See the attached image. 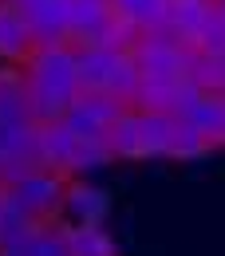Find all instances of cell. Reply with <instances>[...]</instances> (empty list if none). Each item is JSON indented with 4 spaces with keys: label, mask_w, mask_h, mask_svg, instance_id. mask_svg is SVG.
<instances>
[{
    "label": "cell",
    "mask_w": 225,
    "mask_h": 256,
    "mask_svg": "<svg viewBox=\"0 0 225 256\" xmlns=\"http://www.w3.org/2000/svg\"><path fill=\"white\" fill-rule=\"evenodd\" d=\"M213 16V0H174L166 4V28L178 32L186 44L201 32V24Z\"/></svg>",
    "instance_id": "15"
},
{
    "label": "cell",
    "mask_w": 225,
    "mask_h": 256,
    "mask_svg": "<svg viewBox=\"0 0 225 256\" xmlns=\"http://www.w3.org/2000/svg\"><path fill=\"white\" fill-rule=\"evenodd\" d=\"M170 4H174V0H170Z\"/></svg>",
    "instance_id": "28"
},
{
    "label": "cell",
    "mask_w": 225,
    "mask_h": 256,
    "mask_svg": "<svg viewBox=\"0 0 225 256\" xmlns=\"http://www.w3.org/2000/svg\"><path fill=\"white\" fill-rule=\"evenodd\" d=\"M36 228V221L8 197V193L0 190V248H12V244H20L28 232Z\"/></svg>",
    "instance_id": "18"
},
{
    "label": "cell",
    "mask_w": 225,
    "mask_h": 256,
    "mask_svg": "<svg viewBox=\"0 0 225 256\" xmlns=\"http://www.w3.org/2000/svg\"><path fill=\"white\" fill-rule=\"evenodd\" d=\"M36 48H60L67 44V0H40L24 16Z\"/></svg>",
    "instance_id": "9"
},
{
    "label": "cell",
    "mask_w": 225,
    "mask_h": 256,
    "mask_svg": "<svg viewBox=\"0 0 225 256\" xmlns=\"http://www.w3.org/2000/svg\"><path fill=\"white\" fill-rule=\"evenodd\" d=\"M213 8H217V12L225 16V0H213Z\"/></svg>",
    "instance_id": "26"
},
{
    "label": "cell",
    "mask_w": 225,
    "mask_h": 256,
    "mask_svg": "<svg viewBox=\"0 0 225 256\" xmlns=\"http://www.w3.org/2000/svg\"><path fill=\"white\" fill-rule=\"evenodd\" d=\"M60 232H64V244L71 256H119L115 240L107 236L103 224H75V221H60Z\"/></svg>",
    "instance_id": "12"
},
{
    "label": "cell",
    "mask_w": 225,
    "mask_h": 256,
    "mask_svg": "<svg viewBox=\"0 0 225 256\" xmlns=\"http://www.w3.org/2000/svg\"><path fill=\"white\" fill-rule=\"evenodd\" d=\"M36 52L32 32H28V20L12 8V4H0V60L8 67H24V60Z\"/></svg>",
    "instance_id": "10"
},
{
    "label": "cell",
    "mask_w": 225,
    "mask_h": 256,
    "mask_svg": "<svg viewBox=\"0 0 225 256\" xmlns=\"http://www.w3.org/2000/svg\"><path fill=\"white\" fill-rule=\"evenodd\" d=\"M193 87L186 79H142L130 98V110H150V114H174L178 102L190 95Z\"/></svg>",
    "instance_id": "8"
},
{
    "label": "cell",
    "mask_w": 225,
    "mask_h": 256,
    "mask_svg": "<svg viewBox=\"0 0 225 256\" xmlns=\"http://www.w3.org/2000/svg\"><path fill=\"white\" fill-rule=\"evenodd\" d=\"M123 110H127V102H119V98L107 95V91H83L67 106L60 126L71 130L75 138H103L107 130L123 118Z\"/></svg>",
    "instance_id": "3"
},
{
    "label": "cell",
    "mask_w": 225,
    "mask_h": 256,
    "mask_svg": "<svg viewBox=\"0 0 225 256\" xmlns=\"http://www.w3.org/2000/svg\"><path fill=\"white\" fill-rule=\"evenodd\" d=\"M166 4L170 0H115V12L127 20L130 28L150 32V28L166 24Z\"/></svg>",
    "instance_id": "19"
},
{
    "label": "cell",
    "mask_w": 225,
    "mask_h": 256,
    "mask_svg": "<svg viewBox=\"0 0 225 256\" xmlns=\"http://www.w3.org/2000/svg\"><path fill=\"white\" fill-rule=\"evenodd\" d=\"M111 150H107V142L103 138H75V154H71V178H79V174H91L99 166H111Z\"/></svg>",
    "instance_id": "21"
},
{
    "label": "cell",
    "mask_w": 225,
    "mask_h": 256,
    "mask_svg": "<svg viewBox=\"0 0 225 256\" xmlns=\"http://www.w3.org/2000/svg\"><path fill=\"white\" fill-rule=\"evenodd\" d=\"M67 182H71V178H64V174H52V170L32 166L24 178H16L4 193H8V197H12L36 224H56L60 217H64Z\"/></svg>",
    "instance_id": "2"
},
{
    "label": "cell",
    "mask_w": 225,
    "mask_h": 256,
    "mask_svg": "<svg viewBox=\"0 0 225 256\" xmlns=\"http://www.w3.org/2000/svg\"><path fill=\"white\" fill-rule=\"evenodd\" d=\"M0 162L36 166V126L32 122H0Z\"/></svg>",
    "instance_id": "17"
},
{
    "label": "cell",
    "mask_w": 225,
    "mask_h": 256,
    "mask_svg": "<svg viewBox=\"0 0 225 256\" xmlns=\"http://www.w3.org/2000/svg\"><path fill=\"white\" fill-rule=\"evenodd\" d=\"M138 126H142V158H170V142H174L178 118L174 114L138 110Z\"/></svg>",
    "instance_id": "16"
},
{
    "label": "cell",
    "mask_w": 225,
    "mask_h": 256,
    "mask_svg": "<svg viewBox=\"0 0 225 256\" xmlns=\"http://www.w3.org/2000/svg\"><path fill=\"white\" fill-rule=\"evenodd\" d=\"M123 52L103 48V44H83L75 48V75H79V91H103L111 71L119 67Z\"/></svg>",
    "instance_id": "7"
},
{
    "label": "cell",
    "mask_w": 225,
    "mask_h": 256,
    "mask_svg": "<svg viewBox=\"0 0 225 256\" xmlns=\"http://www.w3.org/2000/svg\"><path fill=\"white\" fill-rule=\"evenodd\" d=\"M205 154H213V146H209L197 130H190V126L178 122L174 142H170V158H174V162H197V158H205Z\"/></svg>",
    "instance_id": "23"
},
{
    "label": "cell",
    "mask_w": 225,
    "mask_h": 256,
    "mask_svg": "<svg viewBox=\"0 0 225 256\" xmlns=\"http://www.w3.org/2000/svg\"><path fill=\"white\" fill-rule=\"evenodd\" d=\"M190 48L197 56H225V16L213 8V16L201 24V32L190 40Z\"/></svg>",
    "instance_id": "24"
},
{
    "label": "cell",
    "mask_w": 225,
    "mask_h": 256,
    "mask_svg": "<svg viewBox=\"0 0 225 256\" xmlns=\"http://www.w3.org/2000/svg\"><path fill=\"white\" fill-rule=\"evenodd\" d=\"M64 217H67V221H75V224H103V217H107V193L95 190V186L67 182Z\"/></svg>",
    "instance_id": "11"
},
{
    "label": "cell",
    "mask_w": 225,
    "mask_h": 256,
    "mask_svg": "<svg viewBox=\"0 0 225 256\" xmlns=\"http://www.w3.org/2000/svg\"><path fill=\"white\" fill-rule=\"evenodd\" d=\"M174 118L182 126L197 130L213 150L225 146V98L221 95H201V91H190V95L178 102Z\"/></svg>",
    "instance_id": "5"
},
{
    "label": "cell",
    "mask_w": 225,
    "mask_h": 256,
    "mask_svg": "<svg viewBox=\"0 0 225 256\" xmlns=\"http://www.w3.org/2000/svg\"><path fill=\"white\" fill-rule=\"evenodd\" d=\"M115 20H119L115 4H107V0H67V44L71 48L107 44Z\"/></svg>",
    "instance_id": "4"
},
{
    "label": "cell",
    "mask_w": 225,
    "mask_h": 256,
    "mask_svg": "<svg viewBox=\"0 0 225 256\" xmlns=\"http://www.w3.org/2000/svg\"><path fill=\"white\" fill-rule=\"evenodd\" d=\"M103 142H107V150H111V158H115V162L142 158V126H138V110H130V106H127L123 118L103 134Z\"/></svg>",
    "instance_id": "14"
},
{
    "label": "cell",
    "mask_w": 225,
    "mask_h": 256,
    "mask_svg": "<svg viewBox=\"0 0 225 256\" xmlns=\"http://www.w3.org/2000/svg\"><path fill=\"white\" fill-rule=\"evenodd\" d=\"M20 256H71L64 244V232H60V221L56 224H36L32 232L20 240Z\"/></svg>",
    "instance_id": "20"
},
{
    "label": "cell",
    "mask_w": 225,
    "mask_h": 256,
    "mask_svg": "<svg viewBox=\"0 0 225 256\" xmlns=\"http://www.w3.org/2000/svg\"><path fill=\"white\" fill-rule=\"evenodd\" d=\"M0 4H4V0H0Z\"/></svg>",
    "instance_id": "29"
},
{
    "label": "cell",
    "mask_w": 225,
    "mask_h": 256,
    "mask_svg": "<svg viewBox=\"0 0 225 256\" xmlns=\"http://www.w3.org/2000/svg\"><path fill=\"white\" fill-rule=\"evenodd\" d=\"M4 4H12V8L20 12V16H28V12H32V8L40 4V0H4Z\"/></svg>",
    "instance_id": "25"
},
{
    "label": "cell",
    "mask_w": 225,
    "mask_h": 256,
    "mask_svg": "<svg viewBox=\"0 0 225 256\" xmlns=\"http://www.w3.org/2000/svg\"><path fill=\"white\" fill-rule=\"evenodd\" d=\"M107 4H115V0H107Z\"/></svg>",
    "instance_id": "27"
},
{
    "label": "cell",
    "mask_w": 225,
    "mask_h": 256,
    "mask_svg": "<svg viewBox=\"0 0 225 256\" xmlns=\"http://www.w3.org/2000/svg\"><path fill=\"white\" fill-rule=\"evenodd\" d=\"M138 83H142V71L134 67V60H130V56H123V60H119V67L111 71V79H107V87H103V91L130 106V98H134V91H138Z\"/></svg>",
    "instance_id": "22"
},
{
    "label": "cell",
    "mask_w": 225,
    "mask_h": 256,
    "mask_svg": "<svg viewBox=\"0 0 225 256\" xmlns=\"http://www.w3.org/2000/svg\"><path fill=\"white\" fill-rule=\"evenodd\" d=\"M0 122H32L24 67H0Z\"/></svg>",
    "instance_id": "13"
},
{
    "label": "cell",
    "mask_w": 225,
    "mask_h": 256,
    "mask_svg": "<svg viewBox=\"0 0 225 256\" xmlns=\"http://www.w3.org/2000/svg\"><path fill=\"white\" fill-rule=\"evenodd\" d=\"M24 79H28V91L52 95L60 102H67V106L83 95L79 91V75H75V48L71 44L36 48L32 56L24 60Z\"/></svg>",
    "instance_id": "1"
},
{
    "label": "cell",
    "mask_w": 225,
    "mask_h": 256,
    "mask_svg": "<svg viewBox=\"0 0 225 256\" xmlns=\"http://www.w3.org/2000/svg\"><path fill=\"white\" fill-rule=\"evenodd\" d=\"M71 154H75V134L64 130L60 122L36 126V166L71 178Z\"/></svg>",
    "instance_id": "6"
},
{
    "label": "cell",
    "mask_w": 225,
    "mask_h": 256,
    "mask_svg": "<svg viewBox=\"0 0 225 256\" xmlns=\"http://www.w3.org/2000/svg\"><path fill=\"white\" fill-rule=\"evenodd\" d=\"M221 98H225V95H221Z\"/></svg>",
    "instance_id": "30"
}]
</instances>
